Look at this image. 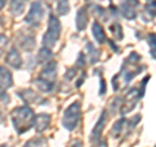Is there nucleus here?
Returning a JSON list of instances; mask_svg holds the SVG:
<instances>
[{
    "label": "nucleus",
    "instance_id": "nucleus-9",
    "mask_svg": "<svg viewBox=\"0 0 156 147\" xmlns=\"http://www.w3.org/2000/svg\"><path fill=\"white\" fill-rule=\"evenodd\" d=\"M87 7H82L77 13V29L78 30H83L87 25L89 17H87Z\"/></svg>",
    "mask_w": 156,
    "mask_h": 147
},
{
    "label": "nucleus",
    "instance_id": "nucleus-14",
    "mask_svg": "<svg viewBox=\"0 0 156 147\" xmlns=\"http://www.w3.org/2000/svg\"><path fill=\"white\" fill-rule=\"evenodd\" d=\"M51 57H52V52L50 48H47V47H43L38 53V61L41 63V64H47V61H50Z\"/></svg>",
    "mask_w": 156,
    "mask_h": 147
},
{
    "label": "nucleus",
    "instance_id": "nucleus-24",
    "mask_svg": "<svg viewBox=\"0 0 156 147\" xmlns=\"http://www.w3.org/2000/svg\"><path fill=\"white\" fill-rule=\"evenodd\" d=\"M0 147H9V146H5V145H3V146H0Z\"/></svg>",
    "mask_w": 156,
    "mask_h": 147
},
{
    "label": "nucleus",
    "instance_id": "nucleus-23",
    "mask_svg": "<svg viewBox=\"0 0 156 147\" xmlns=\"http://www.w3.org/2000/svg\"><path fill=\"white\" fill-rule=\"evenodd\" d=\"M72 147H82V143H81V142H77V143H76V145H73Z\"/></svg>",
    "mask_w": 156,
    "mask_h": 147
},
{
    "label": "nucleus",
    "instance_id": "nucleus-22",
    "mask_svg": "<svg viewBox=\"0 0 156 147\" xmlns=\"http://www.w3.org/2000/svg\"><path fill=\"white\" fill-rule=\"evenodd\" d=\"M5 2H7V0H0V9L5 5Z\"/></svg>",
    "mask_w": 156,
    "mask_h": 147
},
{
    "label": "nucleus",
    "instance_id": "nucleus-7",
    "mask_svg": "<svg viewBox=\"0 0 156 147\" xmlns=\"http://www.w3.org/2000/svg\"><path fill=\"white\" fill-rule=\"evenodd\" d=\"M5 61H7V64H9L12 68H14V69H20V68H21V64H22L21 55L18 53V51L16 48H12V50L8 52Z\"/></svg>",
    "mask_w": 156,
    "mask_h": 147
},
{
    "label": "nucleus",
    "instance_id": "nucleus-5",
    "mask_svg": "<svg viewBox=\"0 0 156 147\" xmlns=\"http://www.w3.org/2000/svg\"><path fill=\"white\" fill-rule=\"evenodd\" d=\"M56 72H57V66L55 61H51L46 65V68L42 70L39 78L46 82H50L52 85H55V80H56Z\"/></svg>",
    "mask_w": 156,
    "mask_h": 147
},
{
    "label": "nucleus",
    "instance_id": "nucleus-20",
    "mask_svg": "<svg viewBox=\"0 0 156 147\" xmlns=\"http://www.w3.org/2000/svg\"><path fill=\"white\" fill-rule=\"evenodd\" d=\"M111 30L113 31V35H116V38L122 39V33H121V26L119 25V23H113V25L111 26Z\"/></svg>",
    "mask_w": 156,
    "mask_h": 147
},
{
    "label": "nucleus",
    "instance_id": "nucleus-8",
    "mask_svg": "<svg viewBox=\"0 0 156 147\" xmlns=\"http://www.w3.org/2000/svg\"><path fill=\"white\" fill-rule=\"evenodd\" d=\"M12 74L4 66H0V89H8L12 86Z\"/></svg>",
    "mask_w": 156,
    "mask_h": 147
},
{
    "label": "nucleus",
    "instance_id": "nucleus-19",
    "mask_svg": "<svg viewBox=\"0 0 156 147\" xmlns=\"http://www.w3.org/2000/svg\"><path fill=\"white\" fill-rule=\"evenodd\" d=\"M87 50L90 51L89 53H90V56H91V59H90V63H91V64H94V63L98 60V59H99V55H98V51L95 50V47L92 46L90 42L87 43Z\"/></svg>",
    "mask_w": 156,
    "mask_h": 147
},
{
    "label": "nucleus",
    "instance_id": "nucleus-13",
    "mask_svg": "<svg viewBox=\"0 0 156 147\" xmlns=\"http://www.w3.org/2000/svg\"><path fill=\"white\" fill-rule=\"evenodd\" d=\"M105 119H107V113H105V112H103V113H101V117H100V120L98 121L96 126L94 128V130H92V134H91V137H92V138H98V137L100 135L101 130H103V128H104V124H105Z\"/></svg>",
    "mask_w": 156,
    "mask_h": 147
},
{
    "label": "nucleus",
    "instance_id": "nucleus-17",
    "mask_svg": "<svg viewBox=\"0 0 156 147\" xmlns=\"http://www.w3.org/2000/svg\"><path fill=\"white\" fill-rule=\"evenodd\" d=\"M57 13L60 14V16H64L69 12V4H68V0H58L57 2Z\"/></svg>",
    "mask_w": 156,
    "mask_h": 147
},
{
    "label": "nucleus",
    "instance_id": "nucleus-21",
    "mask_svg": "<svg viewBox=\"0 0 156 147\" xmlns=\"http://www.w3.org/2000/svg\"><path fill=\"white\" fill-rule=\"evenodd\" d=\"M148 39H150V46H152V53L155 55V34H150Z\"/></svg>",
    "mask_w": 156,
    "mask_h": 147
},
{
    "label": "nucleus",
    "instance_id": "nucleus-10",
    "mask_svg": "<svg viewBox=\"0 0 156 147\" xmlns=\"http://www.w3.org/2000/svg\"><path fill=\"white\" fill-rule=\"evenodd\" d=\"M120 12L122 13L128 20H133L136 16V13L134 12V9H133V7H131L130 2H124L122 4H121L120 5Z\"/></svg>",
    "mask_w": 156,
    "mask_h": 147
},
{
    "label": "nucleus",
    "instance_id": "nucleus-1",
    "mask_svg": "<svg viewBox=\"0 0 156 147\" xmlns=\"http://www.w3.org/2000/svg\"><path fill=\"white\" fill-rule=\"evenodd\" d=\"M34 112L30 107H20L12 112V121L16 129L20 134L30 129V126L34 124Z\"/></svg>",
    "mask_w": 156,
    "mask_h": 147
},
{
    "label": "nucleus",
    "instance_id": "nucleus-3",
    "mask_svg": "<svg viewBox=\"0 0 156 147\" xmlns=\"http://www.w3.org/2000/svg\"><path fill=\"white\" fill-rule=\"evenodd\" d=\"M81 115V104L78 102L70 104L64 112V117H62V125L68 130H74L76 126L80 120Z\"/></svg>",
    "mask_w": 156,
    "mask_h": 147
},
{
    "label": "nucleus",
    "instance_id": "nucleus-18",
    "mask_svg": "<svg viewBox=\"0 0 156 147\" xmlns=\"http://www.w3.org/2000/svg\"><path fill=\"white\" fill-rule=\"evenodd\" d=\"M144 14H148V17H147V22L151 21V20H154V16H155V3H148L147 5H146V9H144V13H143V16Z\"/></svg>",
    "mask_w": 156,
    "mask_h": 147
},
{
    "label": "nucleus",
    "instance_id": "nucleus-11",
    "mask_svg": "<svg viewBox=\"0 0 156 147\" xmlns=\"http://www.w3.org/2000/svg\"><path fill=\"white\" fill-rule=\"evenodd\" d=\"M92 34H94L98 43H103L105 41V34H104V30L100 23H98V22L92 23Z\"/></svg>",
    "mask_w": 156,
    "mask_h": 147
},
{
    "label": "nucleus",
    "instance_id": "nucleus-6",
    "mask_svg": "<svg viewBox=\"0 0 156 147\" xmlns=\"http://www.w3.org/2000/svg\"><path fill=\"white\" fill-rule=\"evenodd\" d=\"M51 124V116L50 115H46V113H42V115H38L35 119H34V126H35L37 131L42 133L44 131L48 126Z\"/></svg>",
    "mask_w": 156,
    "mask_h": 147
},
{
    "label": "nucleus",
    "instance_id": "nucleus-4",
    "mask_svg": "<svg viewBox=\"0 0 156 147\" xmlns=\"http://www.w3.org/2000/svg\"><path fill=\"white\" fill-rule=\"evenodd\" d=\"M43 16H44V9L41 2H34L30 7V11L26 14L25 22L31 26H38L41 23Z\"/></svg>",
    "mask_w": 156,
    "mask_h": 147
},
{
    "label": "nucleus",
    "instance_id": "nucleus-12",
    "mask_svg": "<svg viewBox=\"0 0 156 147\" xmlns=\"http://www.w3.org/2000/svg\"><path fill=\"white\" fill-rule=\"evenodd\" d=\"M26 2H27V0H12V3H11V12L13 14H16V16L21 14L23 12V8H25V5H26Z\"/></svg>",
    "mask_w": 156,
    "mask_h": 147
},
{
    "label": "nucleus",
    "instance_id": "nucleus-15",
    "mask_svg": "<svg viewBox=\"0 0 156 147\" xmlns=\"http://www.w3.org/2000/svg\"><path fill=\"white\" fill-rule=\"evenodd\" d=\"M20 96L22 98L23 100L26 102V104H30V103H34V102H37V95H35V92L31 91V90H23L20 92Z\"/></svg>",
    "mask_w": 156,
    "mask_h": 147
},
{
    "label": "nucleus",
    "instance_id": "nucleus-16",
    "mask_svg": "<svg viewBox=\"0 0 156 147\" xmlns=\"http://www.w3.org/2000/svg\"><path fill=\"white\" fill-rule=\"evenodd\" d=\"M20 42H21L22 48H25V50H27V51L33 50L34 46H35V41H34L33 37H27V35L25 37V35H23V38Z\"/></svg>",
    "mask_w": 156,
    "mask_h": 147
},
{
    "label": "nucleus",
    "instance_id": "nucleus-2",
    "mask_svg": "<svg viewBox=\"0 0 156 147\" xmlns=\"http://www.w3.org/2000/svg\"><path fill=\"white\" fill-rule=\"evenodd\" d=\"M60 31H61V26H60V21L55 17L51 16L50 17V22H48V29L47 33L44 34V38H43V43H44V47L51 48L55 47L57 39L60 38Z\"/></svg>",
    "mask_w": 156,
    "mask_h": 147
}]
</instances>
